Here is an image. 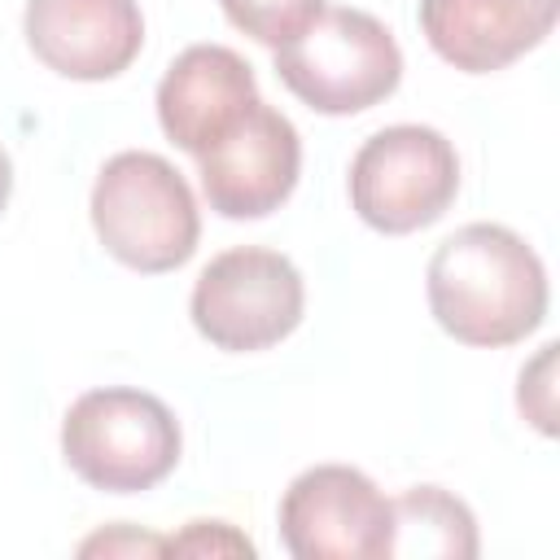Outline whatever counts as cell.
Listing matches in <instances>:
<instances>
[{
	"label": "cell",
	"mask_w": 560,
	"mask_h": 560,
	"mask_svg": "<svg viewBox=\"0 0 560 560\" xmlns=\"http://www.w3.org/2000/svg\"><path fill=\"white\" fill-rule=\"evenodd\" d=\"M429 315L446 337L477 350L525 341L547 319V267L503 223H464L429 258Z\"/></svg>",
	"instance_id": "1"
},
{
	"label": "cell",
	"mask_w": 560,
	"mask_h": 560,
	"mask_svg": "<svg viewBox=\"0 0 560 560\" xmlns=\"http://www.w3.org/2000/svg\"><path fill=\"white\" fill-rule=\"evenodd\" d=\"M88 214L105 254L140 276L184 267L201 241V210L188 179L149 149H122L96 171Z\"/></svg>",
	"instance_id": "2"
},
{
	"label": "cell",
	"mask_w": 560,
	"mask_h": 560,
	"mask_svg": "<svg viewBox=\"0 0 560 560\" xmlns=\"http://www.w3.org/2000/svg\"><path fill=\"white\" fill-rule=\"evenodd\" d=\"M184 433L175 411L131 385L88 389L70 402L61 420L66 468L105 494H144L166 481L179 464Z\"/></svg>",
	"instance_id": "3"
},
{
	"label": "cell",
	"mask_w": 560,
	"mask_h": 560,
	"mask_svg": "<svg viewBox=\"0 0 560 560\" xmlns=\"http://www.w3.org/2000/svg\"><path fill=\"white\" fill-rule=\"evenodd\" d=\"M276 79L315 114L346 118L398 92L402 48L368 9L324 4L306 31L276 48Z\"/></svg>",
	"instance_id": "4"
},
{
	"label": "cell",
	"mask_w": 560,
	"mask_h": 560,
	"mask_svg": "<svg viewBox=\"0 0 560 560\" xmlns=\"http://www.w3.org/2000/svg\"><path fill=\"white\" fill-rule=\"evenodd\" d=\"M346 188L372 232L407 236L438 223L459 197V153L438 127L394 122L354 149Z\"/></svg>",
	"instance_id": "5"
},
{
	"label": "cell",
	"mask_w": 560,
	"mask_h": 560,
	"mask_svg": "<svg viewBox=\"0 0 560 560\" xmlns=\"http://www.w3.org/2000/svg\"><path fill=\"white\" fill-rule=\"evenodd\" d=\"M306 311V284L289 254L267 245H236L214 254L188 298L192 328L228 354H258L280 346Z\"/></svg>",
	"instance_id": "6"
},
{
	"label": "cell",
	"mask_w": 560,
	"mask_h": 560,
	"mask_svg": "<svg viewBox=\"0 0 560 560\" xmlns=\"http://www.w3.org/2000/svg\"><path fill=\"white\" fill-rule=\"evenodd\" d=\"M280 542L293 560H389L394 499L350 464H315L280 499Z\"/></svg>",
	"instance_id": "7"
},
{
	"label": "cell",
	"mask_w": 560,
	"mask_h": 560,
	"mask_svg": "<svg viewBox=\"0 0 560 560\" xmlns=\"http://www.w3.org/2000/svg\"><path fill=\"white\" fill-rule=\"evenodd\" d=\"M197 175L214 214L267 219L298 188L302 136L276 105L258 96L206 153H197Z\"/></svg>",
	"instance_id": "8"
},
{
	"label": "cell",
	"mask_w": 560,
	"mask_h": 560,
	"mask_svg": "<svg viewBox=\"0 0 560 560\" xmlns=\"http://www.w3.org/2000/svg\"><path fill=\"white\" fill-rule=\"evenodd\" d=\"M22 35L52 74L105 83L140 57L144 13L136 0H26Z\"/></svg>",
	"instance_id": "9"
},
{
	"label": "cell",
	"mask_w": 560,
	"mask_h": 560,
	"mask_svg": "<svg viewBox=\"0 0 560 560\" xmlns=\"http://www.w3.org/2000/svg\"><path fill=\"white\" fill-rule=\"evenodd\" d=\"M258 101L254 66L228 44H188L158 83V127L184 153H206Z\"/></svg>",
	"instance_id": "10"
},
{
	"label": "cell",
	"mask_w": 560,
	"mask_h": 560,
	"mask_svg": "<svg viewBox=\"0 0 560 560\" xmlns=\"http://www.w3.org/2000/svg\"><path fill=\"white\" fill-rule=\"evenodd\" d=\"M416 18L446 66L494 74L551 35L560 0H420Z\"/></svg>",
	"instance_id": "11"
},
{
	"label": "cell",
	"mask_w": 560,
	"mask_h": 560,
	"mask_svg": "<svg viewBox=\"0 0 560 560\" xmlns=\"http://www.w3.org/2000/svg\"><path fill=\"white\" fill-rule=\"evenodd\" d=\"M477 551H481L477 516L451 490H442V486H411V490H402L394 499V551L389 556L472 560Z\"/></svg>",
	"instance_id": "12"
},
{
	"label": "cell",
	"mask_w": 560,
	"mask_h": 560,
	"mask_svg": "<svg viewBox=\"0 0 560 560\" xmlns=\"http://www.w3.org/2000/svg\"><path fill=\"white\" fill-rule=\"evenodd\" d=\"M219 9L241 35H249L267 48H280L315 22L324 0H219Z\"/></svg>",
	"instance_id": "13"
},
{
	"label": "cell",
	"mask_w": 560,
	"mask_h": 560,
	"mask_svg": "<svg viewBox=\"0 0 560 560\" xmlns=\"http://www.w3.org/2000/svg\"><path fill=\"white\" fill-rule=\"evenodd\" d=\"M556 341L538 346V354L516 376V407L542 438H556Z\"/></svg>",
	"instance_id": "14"
},
{
	"label": "cell",
	"mask_w": 560,
	"mask_h": 560,
	"mask_svg": "<svg viewBox=\"0 0 560 560\" xmlns=\"http://www.w3.org/2000/svg\"><path fill=\"white\" fill-rule=\"evenodd\" d=\"M175 556H254V542L228 521H188L179 534L166 538Z\"/></svg>",
	"instance_id": "15"
},
{
	"label": "cell",
	"mask_w": 560,
	"mask_h": 560,
	"mask_svg": "<svg viewBox=\"0 0 560 560\" xmlns=\"http://www.w3.org/2000/svg\"><path fill=\"white\" fill-rule=\"evenodd\" d=\"M162 556L166 551V538L158 534H140L131 525H114V529H101L92 538L79 542V556Z\"/></svg>",
	"instance_id": "16"
},
{
	"label": "cell",
	"mask_w": 560,
	"mask_h": 560,
	"mask_svg": "<svg viewBox=\"0 0 560 560\" xmlns=\"http://www.w3.org/2000/svg\"><path fill=\"white\" fill-rule=\"evenodd\" d=\"M9 192H13V162H9V153H4V144H0V214H4V206H9Z\"/></svg>",
	"instance_id": "17"
}]
</instances>
